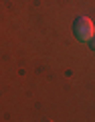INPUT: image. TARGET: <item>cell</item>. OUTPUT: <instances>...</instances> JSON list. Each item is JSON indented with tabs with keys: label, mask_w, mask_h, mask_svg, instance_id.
Here are the masks:
<instances>
[{
	"label": "cell",
	"mask_w": 95,
	"mask_h": 122,
	"mask_svg": "<svg viewBox=\"0 0 95 122\" xmlns=\"http://www.w3.org/2000/svg\"><path fill=\"white\" fill-rule=\"evenodd\" d=\"M73 33L79 41H89L91 37L95 35V26H93V20L89 16H77L73 22Z\"/></svg>",
	"instance_id": "6da1fadb"
},
{
	"label": "cell",
	"mask_w": 95,
	"mask_h": 122,
	"mask_svg": "<svg viewBox=\"0 0 95 122\" xmlns=\"http://www.w3.org/2000/svg\"><path fill=\"white\" fill-rule=\"evenodd\" d=\"M87 43H89V49H91V51L95 53V37H91V39L87 41Z\"/></svg>",
	"instance_id": "7a4b0ae2"
}]
</instances>
